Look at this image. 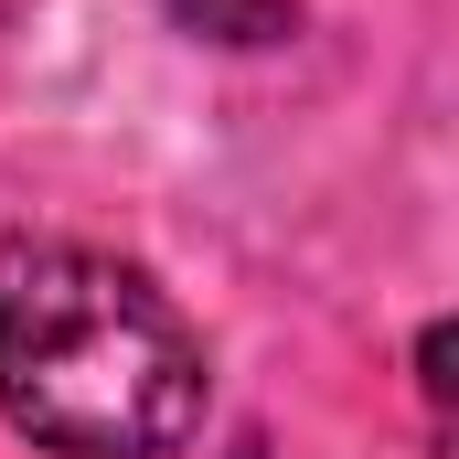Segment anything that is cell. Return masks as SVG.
Here are the masks:
<instances>
[{"instance_id":"3","label":"cell","mask_w":459,"mask_h":459,"mask_svg":"<svg viewBox=\"0 0 459 459\" xmlns=\"http://www.w3.org/2000/svg\"><path fill=\"white\" fill-rule=\"evenodd\" d=\"M235 459H267V449H256V438H246V449H235Z\"/></svg>"},{"instance_id":"1","label":"cell","mask_w":459,"mask_h":459,"mask_svg":"<svg viewBox=\"0 0 459 459\" xmlns=\"http://www.w3.org/2000/svg\"><path fill=\"white\" fill-rule=\"evenodd\" d=\"M0 406L54 459H171L204 428L193 321L108 246H0Z\"/></svg>"},{"instance_id":"2","label":"cell","mask_w":459,"mask_h":459,"mask_svg":"<svg viewBox=\"0 0 459 459\" xmlns=\"http://www.w3.org/2000/svg\"><path fill=\"white\" fill-rule=\"evenodd\" d=\"M182 11V32H204V43H278L289 22H299V0H171Z\"/></svg>"}]
</instances>
